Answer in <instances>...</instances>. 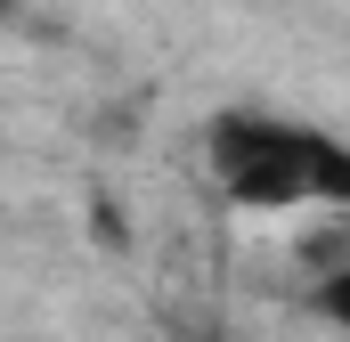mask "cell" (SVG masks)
<instances>
[{
    "mask_svg": "<svg viewBox=\"0 0 350 342\" xmlns=\"http://www.w3.org/2000/svg\"><path fill=\"white\" fill-rule=\"evenodd\" d=\"M212 171L237 204L277 212V204H310L318 171H310V131L301 122H269V114H220L212 122Z\"/></svg>",
    "mask_w": 350,
    "mask_h": 342,
    "instance_id": "6da1fadb",
    "label": "cell"
},
{
    "mask_svg": "<svg viewBox=\"0 0 350 342\" xmlns=\"http://www.w3.org/2000/svg\"><path fill=\"white\" fill-rule=\"evenodd\" d=\"M310 171H318V196L350 204V147H334V139H318V131H310Z\"/></svg>",
    "mask_w": 350,
    "mask_h": 342,
    "instance_id": "7a4b0ae2",
    "label": "cell"
},
{
    "mask_svg": "<svg viewBox=\"0 0 350 342\" xmlns=\"http://www.w3.org/2000/svg\"><path fill=\"white\" fill-rule=\"evenodd\" d=\"M301 269H310V277L350 269V228H310V237H301Z\"/></svg>",
    "mask_w": 350,
    "mask_h": 342,
    "instance_id": "3957f363",
    "label": "cell"
},
{
    "mask_svg": "<svg viewBox=\"0 0 350 342\" xmlns=\"http://www.w3.org/2000/svg\"><path fill=\"white\" fill-rule=\"evenodd\" d=\"M318 318H334V326H350V269H334V277H318Z\"/></svg>",
    "mask_w": 350,
    "mask_h": 342,
    "instance_id": "277c9868",
    "label": "cell"
},
{
    "mask_svg": "<svg viewBox=\"0 0 350 342\" xmlns=\"http://www.w3.org/2000/svg\"><path fill=\"white\" fill-rule=\"evenodd\" d=\"M0 16H8V0H0Z\"/></svg>",
    "mask_w": 350,
    "mask_h": 342,
    "instance_id": "5b68a950",
    "label": "cell"
}]
</instances>
